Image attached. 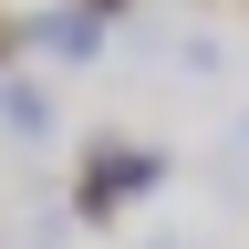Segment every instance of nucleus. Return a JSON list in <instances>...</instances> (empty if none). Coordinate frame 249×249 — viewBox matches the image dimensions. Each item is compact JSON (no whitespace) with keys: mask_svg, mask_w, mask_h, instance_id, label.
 I'll use <instances>...</instances> for the list:
<instances>
[{"mask_svg":"<svg viewBox=\"0 0 249 249\" xmlns=\"http://www.w3.org/2000/svg\"><path fill=\"white\" fill-rule=\"evenodd\" d=\"M156 187H166V145H145V135H83V166H73V218L83 229H114Z\"/></svg>","mask_w":249,"mask_h":249,"instance_id":"obj_1","label":"nucleus"},{"mask_svg":"<svg viewBox=\"0 0 249 249\" xmlns=\"http://www.w3.org/2000/svg\"><path fill=\"white\" fill-rule=\"evenodd\" d=\"M31 42H42L52 62H93L104 52V11H83V0H62V11H42V21H21Z\"/></svg>","mask_w":249,"mask_h":249,"instance_id":"obj_2","label":"nucleus"},{"mask_svg":"<svg viewBox=\"0 0 249 249\" xmlns=\"http://www.w3.org/2000/svg\"><path fill=\"white\" fill-rule=\"evenodd\" d=\"M0 135H11V145H42V135H52V83L0 73Z\"/></svg>","mask_w":249,"mask_h":249,"instance_id":"obj_3","label":"nucleus"},{"mask_svg":"<svg viewBox=\"0 0 249 249\" xmlns=\"http://www.w3.org/2000/svg\"><path fill=\"white\" fill-rule=\"evenodd\" d=\"M83 11H104V21H114V11H135V0H83Z\"/></svg>","mask_w":249,"mask_h":249,"instance_id":"obj_4","label":"nucleus"},{"mask_svg":"<svg viewBox=\"0 0 249 249\" xmlns=\"http://www.w3.org/2000/svg\"><path fill=\"white\" fill-rule=\"evenodd\" d=\"M156 249H177V239H156Z\"/></svg>","mask_w":249,"mask_h":249,"instance_id":"obj_5","label":"nucleus"},{"mask_svg":"<svg viewBox=\"0 0 249 249\" xmlns=\"http://www.w3.org/2000/svg\"><path fill=\"white\" fill-rule=\"evenodd\" d=\"M239 11H249V0H239Z\"/></svg>","mask_w":249,"mask_h":249,"instance_id":"obj_6","label":"nucleus"}]
</instances>
